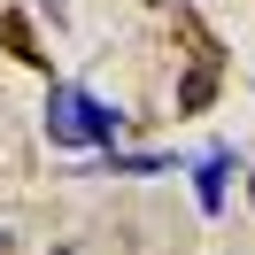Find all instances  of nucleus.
Masks as SVG:
<instances>
[{
    "mask_svg": "<svg viewBox=\"0 0 255 255\" xmlns=\"http://www.w3.org/2000/svg\"><path fill=\"white\" fill-rule=\"evenodd\" d=\"M0 255H8V240H0Z\"/></svg>",
    "mask_w": 255,
    "mask_h": 255,
    "instance_id": "obj_4",
    "label": "nucleus"
},
{
    "mask_svg": "<svg viewBox=\"0 0 255 255\" xmlns=\"http://www.w3.org/2000/svg\"><path fill=\"white\" fill-rule=\"evenodd\" d=\"M248 201H255V170H248Z\"/></svg>",
    "mask_w": 255,
    "mask_h": 255,
    "instance_id": "obj_3",
    "label": "nucleus"
},
{
    "mask_svg": "<svg viewBox=\"0 0 255 255\" xmlns=\"http://www.w3.org/2000/svg\"><path fill=\"white\" fill-rule=\"evenodd\" d=\"M116 131H124L116 109H101L85 85H54V93H47V139L54 147H109Z\"/></svg>",
    "mask_w": 255,
    "mask_h": 255,
    "instance_id": "obj_1",
    "label": "nucleus"
},
{
    "mask_svg": "<svg viewBox=\"0 0 255 255\" xmlns=\"http://www.w3.org/2000/svg\"><path fill=\"white\" fill-rule=\"evenodd\" d=\"M240 170V147H209L201 162H193V201H201V217H224V186H232Z\"/></svg>",
    "mask_w": 255,
    "mask_h": 255,
    "instance_id": "obj_2",
    "label": "nucleus"
}]
</instances>
